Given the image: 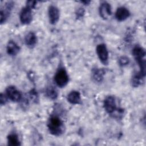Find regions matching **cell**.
<instances>
[{
    "mask_svg": "<svg viewBox=\"0 0 146 146\" xmlns=\"http://www.w3.org/2000/svg\"><path fill=\"white\" fill-rule=\"evenodd\" d=\"M67 100L72 104H79L82 102L80 94L77 91H72L67 95Z\"/></svg>",
    "mask_w": 146,
    "mask_h": 146,
    "instance_id": "7c38bea8",
    "label": "cell"
},
{
    "mask_svg": "<svg viewBox=\"0 0 146 146\" xmlns=\"http://www.w3.org/2000/svg\"><path fill=\"white\" fill-rule=\"evenodd\" d=\"M29 98L33 101L35 102H36V101L38 100V94L36 92V91L35 90H31L29 93Z\"/></svg>",
    "mask_w": 146,
    "mask_h": 146,
    "instance_id": "ffe728a7",
    "label": "cell"
},
{
    "mask_svg": "<svg viewBox=\"0 0 146 146\" xmlns=\"http://www.w3.org/2000/svg\"><path fill=\"white\" fill-rule=\"evenodd\" d=\"M99 13L103 19H107L111 15V7L110 4L107 2H103L99 6Z\"/></svg>",
    "mask_w": 146,
    "mask_h": 146,
    "instance_id": "30bf717a",
    "label": "cell"
},
{
    "mask_svg": "<svg viewBox=\"0 0 146 146\" xmlns=\"http://www.w3.org/2000/svg\"><path fill=\"white\" fill-rule=\"evenodd\" d=\"M36 3H37V2L36 1H27L26 2V6L30 7V8H31L33 9H34L35 7Z\"/></svg>",
    "mask_w": 146,
    "mask_h": 146,
    "instance_id": "603a6c76",
    "label": "cell"
},
{
    "mask_svg": "<svg viewBox=\"0 0 146 146\" xmlns=\"http://www.w3.org/2000/svg\"><path fill=\"white\" fill-rule=\"evenodd\" d=\"M7 54L10 56H15L20 51V47L14 41L9 40L6 47Z\"/></svg>",
    "mask_w": 146,
    "mask_h": 146,
    "instance_id": "4fadbf2b",
    "label": "cell"
},
{
    "mask_svg": "<svg viewBox=\"0 0 146 146\" xmlns=\"http://www.w3.org/2000/svg\"><path fill=\"white\" fill-rule=\"evenodd\" d=\"M54 81L60 88L64 87L68 84L69 81L68 75L63 67H60L58 69L54 76Z\"/></svg>",
    "mask_w": 146,
    "mask_h": 146,
    "instance_id": "277c9868",
    "label": "cell"
},
{
    "mask_svg": "<svg viewBox=\"0 0 146 146\" xmlns=\"http://www.w3.org/2000/svg\"><path fill=\"white\" fill-rule=\"evenodd\" d=\"M46 96L50 99L55 100L58 98V93L57 90L52 86L48 87L46 90Z\"/></svg>",
    "mask_w": 146,
    "mask_h": 146,
    "instance_id": "ac0fdd59",
    "label": "cell"
},
{
    "mask_svg": "<svg viewBox=\"0 0 146 146\" xmlns=\"http://www.w3.org/2000/svg\"><path fill=\"white\" fill-rule=\"evenodd\" d=\"M103 106L106 111L109 114L113 115L117 112L119 114L123 113L122 109H118L117 108L116 99L113 96H108L105 98L103 102Z\"/></svg>",
    "mask_w": 146,
    "mask_h": 146,
    "instance_id": "3957f363",
    "label": "cell"
},
{
    "mask_svg": "<svg viewBox=\"0 0 146 146\" xmlns=\"http://www.w3.org/2000/svg\"><path fill=\"white\" fill-rule=\"evenodd\" d=\"M6 95L9 99L14 102H18L22 99L21 92L13 86H8L6 89Z\"/></svg>",
    "mask_w": 146,
    "mask_h": 146,
    "instance_id": "5b68a950",
    "label": "cell"
},
{
    "mask_svg": "<svg viewBox=\"0 0 146 146\" xmlns=\"http://www.w3.org/2000/svg\"><path fill=\"white\" fill-rule=\"evenodd\" d=\"M129 63V59L128 57L125 56H121L119 59V64L120 66L124 67L127 66Z\"/></svg>",
    "mask_w": 146,
    "mask_h": 146,
    "instance_id": "d6986e66",
    "label": "cell"
},
{
    "mask_svg": "<svg viewBox=\"0 0 146 146\" xmlns=\"http://www.w3.org/2000/svg\"><path fill=\"white\" fill-rule=\"evenodd\" d=\"M9 98H7V95H6V94H3L1 93V96H0V103L1 106H3L5 105L6 104V103L7 102Z\"/></svg>",
    "mask_w": 146,
    "mask_h": 146,
    "instance_id": "7402d4cb",
    "label": "cell"
},
{
    "mask_svg": "<svg viewBox=\"0 0 146 146\" xmlns=\"http://www.w3.org/2000/svg\"><path fill=\"white\" fill-rule=\"evenodd\" d=\"M48 15L51 24L55 25L58 22L60 17V12L56 6L54 5L50 6L48 10Z\"/></svg>",
    "mask_w": 146,
    "mask_h": 146,
    "instance_id": "9c48e42d",
    "label": "cell"
},
{
    "mask_svg": "<svg viewBox=\"0 0 146 146\" xmlns=\"http://www.w3.org/2000/svg\"><path fill=\"white\" fill-rule=\"evenodd\" d=\"M19 19L23 25H29L31 23L33 19L32 9L26 6L24 7L19 14Z\"/></svg>",
    "mask_w": 146,
    "mask_h": 146,
    "instance_id": "ba28073f",
    "label": "cell"
},
{
    "mask_svg": "<svg viewBox=\"0 0 146 146\" xmlns=\"http://www.w3.org/2000/svg\"><path fill=\"white\" fill-rule=\"evenodd\" d=\"M14 2L9 1L6 2L5 5L1 9V24H3L7 20L11 14V10L14 7Z\"/></svg>",
    "mask_w": 146,
    "mask_h": 146,
    "instance_id": "52a82bcc",
    "label": "cell"
},
{
    "mask_svg": "<svg viewBox=\"0 0 146 146\" xmlns=\"http://www.w3.org/2000/svg\"><path fill=\"white\" fill-rule=\"evenodd\" d=\"M47 127L50 133L56 136L62 135L64 132L65 127L62 120L57 115H51L47 122Z\"/></svg>",
    "mask_w": 146,
    "mask_h": 146,
    "instance_id": "6da1fadb",
    "label": "cell"
},
{
    "mask_svg": "<svg viewBox=\"0 0 146 146\" xmlns=\"http://www.w3.org/2000/svg\"><path fill=\"white\" fill-rule=\"evenodd\" d=\"M96 51L101 62L107 65L108 63V51L106 45L104 43L99 44L96 47Z\"/></svg>",
    "mask_w": 146,
    "mask_h": 146,
    "instance_id": "8992f818",
    "label": "cell"
},
{
    "mask_svg": "<svg viewBox=\"0 0 146 146\" xmlns=\"http://www.w3.org/2000/svg\"><path fill=\"white\" fill-rule=\"evenodd\" d=\"M25 42L27 46L33 48L37 42V37L35 34L32 31L27 33L25 37Z\"/></svg>",
    "mask_w": 146,
    "mask_h": 146,
    "instance_id": "5bb4252c",
    "label": "cell"
},
{
    "mask_svg": "<svg viewBox=\"0 0 146 146\" xmlns=\"http://www.w3.org/2000/svg\"><path fill=\"white\" fill-rule=\"evenodd\" d=\"M144 78L145 76H143L139 72L135 73L132 77V79H131L132 86H133L134 87H137L140 85L142 84V83L144 82Z\"/></svg>",
    "mask_w": 146,
    "mask_h": 146,
    "instance_id": "9a60e30c",
    "label": "cell"
},
{
    "mask_svg": "<svg viewBox=\"0 0 146 146\" xmlns=\"http://www.w3.org/2000/svg\"><path fill=\"white\" fill-rule=\"evenodd\" d=\"M7 144L11 146H18L21 145V142L19 141L18 136L14 133L9 134L7 137Z\"/></svg>",
    "mask_w": 146,
    "mask_h": 146,
    "instance_id": "2e32d148",
    "label": "cell"
},
{
    "mask_svg": "<svg viewBox=\"0 0 146 146\" xmlns=\"http://www.w3.org/2000/svg\"><path fill=\"white\" fill-rule=\"evenodd\" d=\"M81 3H84L85 5H88L90 3V1H82Z\"/></svg>",
    "mask_w": 146,
    "mask_h": 146,
    "instance_id": "cb8c5ba5",
    "label": "cell"
},
{
    "mask_svg": "<svg viewBox=\"0 0 146 146\" xmlns=\"http://www.w3.org/2000/svg\"><path fill=\"white\" fill-rule=\"evenodd\" d=\"M129 16H130L129 11L127 8L123 6L117 8L115 13V18L118 21H120V22L125 21Z\"/></svg>",
    "mask_w": 146,
    "mask_h": 146,
    "instance_id": "8fae6325",
    "label": "cell"
},
{
    "mask_svg": "<svg viewBox=\"0 0 146 146\" xmlns=\"http://www.w3.org/2000/svg\"><path fill=\"white\" fill-rule=\"evenodd\" d=\"M92 78L93 79L98 82H102L103 79L104 75L105 74V71L102 68H94L92 70Z\"/></svg>",
    "mask_w": 146,
    "mask_h": 146,
    "instance_id": "e0dca14e",
    "label": "cell"
},
{
    "mask_svg": "<svg viewBox=\"0 0 146 146\" xmlns=\"http://www.w3.org/2000/svg\"><path fill=\"white\" fill-rule=\"evenodd\" d=\"M85 11L83 8L82 7H79L78 9V10L76 11L75 15H76V18L77 19H81L83 17L84 15Z\"/></svg>",
    "mask_w": 146,
    "mask_h": 146,
    "instance_id": "44dd1931",
    "label": "cell"
},
{
    "mask_svg": "<svg viewBox=\"0 0 146 146\" xmlns=\"http://www.w3.org/2000/svg\"><path fill=\"white\" fill-rule=\"evenodd\" d=\"M132 54L140 68V70L141 71H145L146 68L145 50L142 47L137 45L133 48Z\"/></svg>",
    "mask_w": 146,
    "mask_h": 146,
    "instance_id": "7a4b0ae2",
    "label": "cell"
}]
</instances>
